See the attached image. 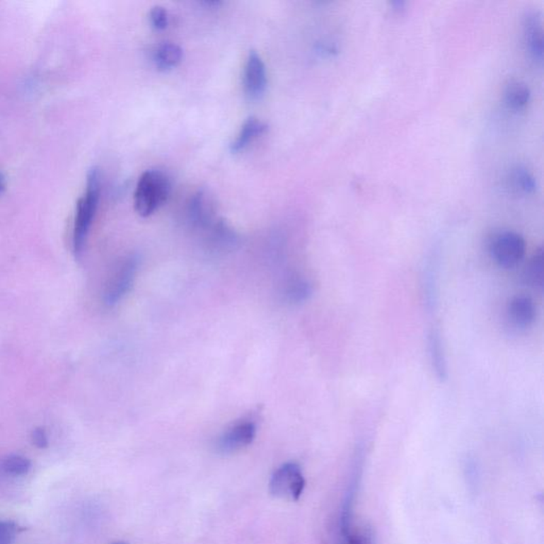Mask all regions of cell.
I'll return each instance as SVG.
<instances>
[{"label":"cell","instance_id":"cell-1","mask_svg":"<svg viewBox=\"0 0 544 544\" xmlns=\"http://www.w3.org/2000/svg\"><path fill=\"white\" fill-rule=\"evenodd\" d=\"M170 190L171 182L166 173L156 169L145 171L135 188V211L141 217H148L166 202Z\"/></svg>","mask_w":544,"mask_h":544},{"label":"cell","instance_id":"cell-2","mask_svg":"<svg viewBox=\"0 0 544 544\" xmlns=\"http://www.w3.org/2000/svg\"><path fill=\"white\" fill-rule=\"evenodd\" d=\"M101 179L99 169L93 167L88 175L86 192L78 201L76 212L75 228H74V250L76 255H79L83 250L88 231L92 226L93 219L98 207L100 197Z\"/></svg>","mask_w":544,"mask_h":544},{"label":"cell","instance_id":"cell-3","mask_svg":"<svg viewBox=\"0 0 544 544\" xmlns=\"http://www.w3.org/2000/svg\"><path fill=\"white\" fill-rule=\"evenodd\" d=\"M526 252V243L523 236L512 231H502L491 239L490 253L499 266L514 268L522 262Z\"/></svg>","mask_w":544,"mask_h":544},{"label":"cell","instance_id":"cell-4","mask_svg":"<svg viewBox=\"0 0 544 544\" xmlns=\"http://www.w3.org/2000/svg\"><path fill=\"white\" fill-rule=\"evenodd\" d=\"M306 478L296 463H283L274 471L269 482L270 492L280 499L298 501L303 493Z\"/></svg>","mask_w":544,"mask_h":544},{"label":"cell","instance_id":"cell-5","mask_svg":"<svg viewBox=\"0 0 544 544\" xmlns=\"http://www.w3.org/2000/svg\"><path fill=\"white\" fill-rule=\"evenodd\" d=\"M137 267L139 258L135 255L128 256L117 265L105 287L103 300L107 306H115L130 291L137 276Z\"/></svg>","mask_w":544,"mask_h":544},{"label":"cell","instance_id":"cell-6","mask_svg":"<svg viewBox=\"0 0 544 544\" xmlns=\"http://www.w3.org/2000/svg\"><path fill=\"white\" fill-rule=\"evenodd\" d=\"M256 424L251 420H243L228 427L216 442L218 452L228 454L243 450L253 442Z\"/></svg>","mask_w":544,"mask_h":544},{"label":"cell","instance_id":"cell-7","mask_svg":"<svg viewBox=\"0 0 544 544\" xmlns=\"http://www.w3.org/2000/svg\"><path fill=\"white\" fill-rule=\"evenodd\" d=\"M243 88L251 100H258L264 96L267 88V71L264 61L255 50L248 54L243 69Z\"/></svg>","mask_w":544,"mask_h":544},{"label":"cell","instance_id":"cell-8","mask_svg":"<svg viewBox=\"0 0 544 544\" xmlns=\"http://www.w3.org/2000/svg\"><path fill=\"white\" fill-rule=\"evenodd\" d=\"M187 217L195 228L209 230L217 221L213 197L205 190H199L190 197Z\"/></svg>","mask_w":544,"mask_h":544},{"label":"cell","instance_id":"cell-9","mask_svg":"<svg viewBox=\"0 0 544 544\" xmlns=\"http://www.w3.org/2000/svg\"><path fill=\"white\" fill-rule=\"evenodd\" d=\"M525 43L533 60L542 62L543 58V31L541 18L537 12H529L524 22Z\"/></svg>","mask_w":544,"mask_h":544},{"label":"cell","instance_id":"cell-10","mask_svg":"<svg viewBox=\"0 0 544 544\" xmlns=\"http://www.w3.org/2000/svg\"><path fill=\"white\" fill-rule=\"evenodd\" d=\"M508 317L516 328H528L536 319V306L527 296H516L510 300L507 308Z\"/></svg>","mask_w":544,"mask_h":544},{"label":"cell","instance_id":"cell-11","mask_svg":"<svg viewBox=\"0 0 544 544\" xmlns=\"http://www.w3.org/2000/svg\"><path fill=\"white\" fill-rule=\"evenodd\" d=\"M268 126L256 117H250L243 122L236 139L230 144V151L238 154L243 151L254 139L266 132Z\"/></svg>","mask_w":544,"mask_h":544},{"label":"cell","instance_id":"cell-12","mask_svg":"<svg viewBox=\"0 0 544 544\" xmlns=\"http://www.w3.org/2000/svg\"><path fill=\"white\" fill-rule=\"evenodd\" d=\"M183 59V50L177 44L162 43L156 46L152 61L158 71H168L178 66Z\"/></svg>","mask_w":544,"mask_h":544},{"label":"cell","instance_id":"cell-13","mask_svg":"<svg viewBox=\"0 0 544 544\" xmlns=\"http://www.w3.org/2000/svg\"><path fill=\"white\" fill-rule=\"evenodd\" d=\"M508 186L514 192L529 195L537 190V181L533 173L524 166H514L507 175Z\"/></svg>","mask_w":544,"mask_h":544},{"label":"cell","instance_id":"cell-14","mask_svg":"<svg viewBox=\"0 0 544 544\" xmlns=\"http://www.w3.org/2000/svg\"><path fill=\"white\" fill-rule=\"evenodd\" d=\"M504 97L510 109L522 111L531 101V90L523 82L512 81L506 86Z\"/></svg>","mask_w":544,"mask_h":544},{"label":"cell","instance_id":"cell-15","mask_svg":"<svg viewBox=\"0 0 544 544\" xmlns=\"http://www.w3.org/2000/svg\"><path fill=\"white\" fill-rule=\"evenodd\" d=\"M429 357L436 376L440 380L446 378V359H444V346H442L440 334L437 331H432L429 337Z\"/></svg>","mask_w":544,"mask_h":544},{"label":"cell","instance_id":"cell-16","mask_svg":"<svg viewBox=\"0 0 544 544\" xmlns=\"http://www.w3.org/2000/svg\"><path fill=\"white\" fill-rule=\"evenodd\" d=\"M524 280L529 287H535V289H541L543 287L544 255L542 250L535 254L529 264L527 265L524 272Z\"/></svg>","mask_w":544,"mask_h":544},{"label":"cell","instance_id":"cell-17","mask_svg":"<svg viewBox=\"0 0 544 544\" xmlns=\"http://www.w3.org/2000/svg\"><path fill=\"white\" fill-rule=\"evenodd\" d=\"M342 544H374V537L368 528L350 529L349 518L342 519Z\"/></svg>","mask_w":544,"mask_h":544},{"label":"cell","instance_id":"cell-18","mask_svg":"<svg viewBox=\"0 0 544 544\" xmlns=\"http://www.w3.org/2000/svg\"><path fill=\"white\" fill-rule=\"evenodd\" d=\"M312 285L308 281L298 279V280L291 281L287 285L285 297L291 303H301L306 301L312 296Z\"/></svg>","mask_w":544,"mask_h":544},{"label":"cell","instance_id":"cell-19","mask_svg":"<svg viewBox=\"0 0 544 544\" xmlns=\"http://www.w3.org/2000/svg\"><path fill=\"white\" fill-rule=\"evenodd\" d=\"M1 468L6 473L11 475H25L31 469V461L20 455H10L4 459Z\"/></svg>","mask_w":544,"mask_h":544},{"label":"cell","instance_id":"cell-20","mask_svg":"<svg viewBox=\"0 0 544 544\" xmlns=\"http://www.w3.org/2000/svg\"><path fill=\"white\" fill-rule=\"evenodd\" d=\"M150 24L156 30H164L167 28L169 23L168 13L165 8L161 6H156L152 8L149 13Z\"/></svg>","mask_w":544,"mask_h":544},{"label":"cell","instance_id":"cell-21","mask_svg":"<svg viewBox=\"0 0 544 544\" xmlns=\"http://www.w3.org/2000/svg\"><path fill=\"white\" fill-rule=\"evenodd\" d=\"M18 525L13 521H0V544H12L18 535Z\"/></svg>","mask_w":544,"mask_h":544},{"label":"cell","instance_id":"cell-22","mask_svg":"<svg viewBox=\"0 0 544 544\" xmlns=\"http://www.w3.org/2000/svg\"><path fill=\"white\" fill-rule=\"evenodd\" d=\"M33 442L39 448H46L48 446V438L46 431L42 427H37L33 432Z\"/></svg>","mask_w":544,"mask_h":544},{"label":"cell","instance_id":"cell-23","mask_svg":"<svg viewBox=\"0 0 544 544\" xmlns=\"http://www.w3.org/2000/svg\"><path fill=\"white\" fill-rule=\"evenodd\" d=\"M6 190V179L3 173H0V194Z\"/></svg>","mask_w":544,"mask_h":544},{"label":"cell","instance_id":"cell-24","mask_svg":"<svg viewBox=\"0 0 544 544\" xmlns=\"http://www.w3.org/2000/svg\"><path fill=\"white\" fill-rule=\"evenodd\" d=\"M113 544H128V543H125V542H116V543H113Z\"/></svg>","mask_w":544,"mask_h":544}]
</instances>
